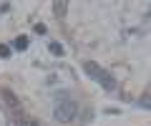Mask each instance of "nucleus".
I'll list each match as a JSON object with an SVG mask.
<instances>
[{"mask_svg": "<svg viewBox=\"0 0 151 126\" xmlns=\"http://www.w3.org/2000/svg\"><path fill=\"white\" fill-rule=\"evenodd\" d=\"M76 111H78V106L73 104L70 99H65V101H58L55 104V121H60V124H68V121H73L76 119Z\"/></svg>", "mask_w": 151, "mask_h": 126, "instance_id": "f257e3e1", "label": "nucleus"}, {"mask_svg": "<svg viewBox=\"0 0 151 126\" xmlns=\"http://www.w3.org/2000/svg\"><path fill=\"white\" fill-rule=\"evenodd\" d=\"M0 99H3V101H5L8 106H10V111H15V114L20 111V101L15 99V93H13V91H8V88H3V91H0Z\"/></svg>", "mask_w": 151, "mask_h": 126, "instance_id": "f03ea898", "label": "nucleus"}, {"mask_svg": "<svg viewBox=\"0 0 151 126\" xmlns=\"http://www.w3.org/2000/svg\"><path fill=\"white\" fill-rule=\"evenodd\" d=\"M96 81L101 83V86L106 88V91H113V88H116V78H113V76H111L108 71H101V73H98V78H96Z\"/></svg>", "mask_w": 151, "mask_h": 126, "instance_id": "7ed1b4c3", "label": "nucleus"}, {"mask_svg": "<svg viewBox=\"0 0 151 126\" xmlns=\"http://www.w3.org/2000/svg\"><path fill=\"white\" fill-rule=\"evenodd\" d=\"M83 71H86L88 76H91L93 81H96V78H98V73H101L103 68L98 66V63H93V60H83Z\"/></svg>", "mask_w": 151, "mask_h": 126, "instance_id": "20e7f679", "label": "nucleus"}, {"mask_svg": "<svg viewBox=\"0 0 151 126\" xmlns=\"http://www.w3.org/2000/svg\"><path fill=\"white\" fill-rule=\"evenodd\" d=\"M13 48H15V50H25L28 48V38H25V35H18V38L13 40Z\"/></svg>", "mask_w": 151, "mask_h": 126, "instance_id": "39448f33", "label": "nucleus"}, {"mask_svg": "<svg viewBox=\"0 0 151 126\" xmlns=\"http://www.w3.org/2000/svg\"><path fill=\"white\" fill-rule=\"evenodd\" d=\"M53 8H55V18H63L65 10H68V5H65V3H53Z\"/></svg>", "mask_w": 151, "mask_h": 126, "instance_id": "423d86ee", "label": "nucleus"}, {"mask_svg": "<svg viewBox=\"0 0 151 126\" xmlns=\"http://www.w3.org/2000/svg\"><path fill=\"white\" fill-rule=\"evenodd\" d=\"M13 55V48L8 43H0V58H10Z\"/></svg>", "mask_w": 151, "mask_h": 126, "instance_id": "0eeeda50", "label": "nucleus"}, {"mask_svg": "<svg viewBox=\"0 0 151 126\" xmlns=\"http://www.w3.org/2000/svg\"><path fill=\"white\" fill-rule=\"evenodd\" d=\"M50 53H53V55H63L65 50H63V45H60V43H50Z\"/></svg>", "mask_w": 151, "mask_h": 126, "instance_id": "6e6552de", "label": "nucleus"}, {"mask_svg": "<svg viewBox=\"0 0 151 126\" xmlns=\"http://www.w3.org/2000/svg\"><path fill=\"white\" fill-rule=\"evenodd\" d=\"M139 106H141V109H151V96H144V99H139Z\"/></svg>", "mask_w": 151, "mask_h": 126, "instance_id": "1a4fd4ad", "label": "nucleus"}, {"mask_svg": "<svg viewBox=\"0 0 151 126\" xmlns=\"http://www.w3.org/2000/svg\"><path fill=\"white\" fill-rule=\"evenodd\" d=\"M35 33H38V35H45V25H40V23H38V25H35Z\"/></svg>", "mask_w": 151, "mask_h": 126, "instance_id": "9d476101", "label": "nucleus"}, {"mask_svg": "<svg viewBox=\"0 0 151 126\" xmlns=\"http://www.w3.org/2000/svg\"><path fill=\"white\" fill-rule=\"evenodd\" d=\"M25 126H35V124H33V121H28V124H25Z\"/></svg>", "mask_w": 151, "mask_h": 126, "instance_id": "9b49d317", "label": "nucleus"}]
</instances>
